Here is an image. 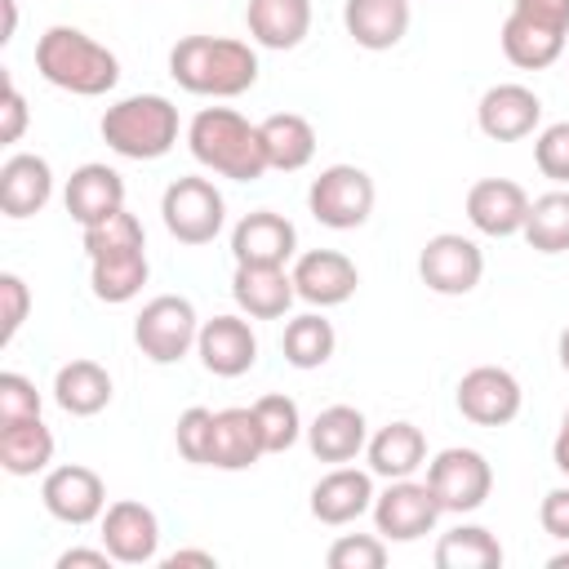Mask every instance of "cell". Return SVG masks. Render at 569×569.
I'll return each mask as SVG.
<instances>
[{"label":"cell","mask_w":569,"mask_h":569,"mask_svg":"<svg viewBox=\"0 0 569 569\" xmlns=\"http://www.w3.org/2000/svg\"><path fill=\"white\" fill-rule=\"evenodd\" d=\"M169 76L200 98H240L258 84V53L231 36H182L169 49Z\"/></svg>","instance_id":"6da1fadb"},{"label":"cell","mask_w":569,"mask_h":569,"mask_svg":"<svg viewBox=\"0 0 569 569\" xmlns=\"http://www.w3.org/2000/svg\"><path fill=\"white\" fill-rule=\"evenodd\" d=\"M187 147H191L196 164H204L209 173L231 178V182H258L271 169L262 129L249 124L231 107H200L187 124Z\"/></svg>","instance_id":"7a4b0ae2"},{"label":"cell","mask_w":569,"mask_h":569,"mask_svg":"<svg viewBox=\"0 0 569 569\" xmlns=\"http://www.w3.org/2000/svg\"><path fill=\"white\" fill-rule=\"evenodd\" d=\"M36 71L62 89V93H76V98H102L116 89L120 80V58L98 44L89 31L80 27H49L40 40H36Z\"/></svg>","instance_id":"3957f363"},{"label":"cell","mask_w":569,"mask_h":569,"mask_svg":"<svg viewBox=\"0 0 569 569\" xmlns=\"http://www.w3.org/2000/svg\"><path fill=\"white\" fill-rule=\"evenodd\" d=\"M102 142L124 160H160L178 142V107L164 93H133L102 111Z\"/></svg>","instance_id":"277c9868"},{"label":"cell","mask_w":569,"mask_h":569,"mask_svg":"<svg viewBox=\"0 0 569 569\" xmlns=\"http://www.w3.org/2000/svg\"><path fill=\"white\" fill-rule=\"evenodd\" d=\"M160 218H164V231L178 244H209L227 222V200L209 178L187 173V178H173L164 187Z\"/></svg>","instance_id":"5b68a950"},{"label":"cell","mask_w":569,"mask_h":569,"mask_svg":"<svg viewBox=\"0 0 569 569\" xmlns=\"http://www.w3.org/2000/svg\"><path fill=\"white\" fill-rule=\"evenodd\" d=\"M196 338H200V316L182 293H160L142 302L133 320V342L151 365H178L196 347Z\"/></svg>","instance_id":"8992f818"},{"label":"cell","mask_w":569,"mask_h":569,"mask_svg":"<svg viewBox=\"0 0 569 569\" xmlns=\"http://www.w3.org/2000/svg\"><path fill=\"white\" fill-rule=\"evenodd\" d=\"M373 200H378L373 178L360 164H329V169H320V178H311V191H307L311 218L333 231L365 227L373 213Z\"/></svg>","instance_id":"52a82bcc"},{"label":"cell","mask_w":569,"mask_h":569,"mask_svg":"<svg viewBox=\"0 0 569 569\" xmlns=\"http://www.w3.org/2000/svg\"><path fill=\"white\" fill-rule=\"evenodd\" d=\"M427 485L440 502V511H453V516H467V511H480L489 489H493V467L480 449H467V445H453V449H440L431 462H427Z\"/></svg>","instance_id":"ba28073f"},{"label":"cell","mask_w":569,"mask_h":569,"mask_svg":"<svg viewBox=\"0 0 569 569\" xmlns=\"http://www.w3.org/2000/svg\"><path fill=\"white\" fill-rule=\"evenodd\" d=\"M418 276L431 293L440 298H462L480 284L485 276V253L471 236H458V231H440L422 244L418 253Z\"/></svg>","instance_id":"9c48e42d"},{"label":"cell","mask_w":569,"mask_h":569,"mask_svg":"<svg viewBox=\"0 0 569 569\" xmlns=\"http://www.w3.org/2000/svg\"><path fill=\"white\" fill-rule=\"evenodd\" d=\"M440 502L431 493L427 480H387V489L373 498V529L387 538V542H418L422 533L436 529L440 520Z\"/></svg>","instance_id":"30bf717a"},{"label":"cell","mask_w":569,"mask_h":569,"mask_svg":"<svg viewBox=\"0 0 569 569\" xmlns=\"http://www.w3.org/2000/svg\"><path fill=\"white\" fill-rule=\"evenodd\" d=\"M453 400H458V413L467 422H476V427H507V422H516V413L525 405V391H520L511 369L476 365V369H467L458 378Z\"/></svg>","instance_id":"8fae6325"},{"label":"cell","mask_w":569,"mask_h":569,"mask_svg":"<svg viewBox=\"0 0 569 569\" xmlns=\"http://www.w3.org/2000/svg\"><path fill=\"white\" fill-rule=\"evenodd\" d=\"M40 502L53 520L62 525H93L102 520L107 511V485L93 467L84 462H62L53 471H44V485H40Z\"/></svg>","instance_id":"7c38bea8"},{"label":"cell","mask_w":569,"mask_h":569,"mask_svg":"<svg viewBox=\"0 0 569 569\" xmlns=\"http://www.w3.org/2000/svg\"><path fill=\"white\" fill-rule=\"evenodd\" d=\"M102 547L116 556V565H147L160 556V516L138 502L120 498L102 511Z\"/></svg>","instance_id":"4fadbf2b"},{"label":"cell","mask_w":569,"mask_h":569,"mask_svg":"<svg viewBox=\"0 0 569 569\" xmlns=\"http://www.w3.org/2000/svg\"><path fill=\"white\" fill-rule=\"evenodd\" d=\"M231 258L244 267H284L298 258V227L276 209H253L231 227Z\"/></svg>","instance_id":"5bb4252c"},{"label":"cell","mask_w":569,"mask_h":569,"mask_svg":"<svg viewBox=\"0 0 569 569\" xmlns=\"http://www.w3.org/2000/svg\"><path fill=\"white\" fill-rule=\"evenodd\" d=\"M196 356L213 378H240L258 365V333L253 325L240 316H213L200 320V338H196Z\"/></svg>","instance_id":"9a60e30c"},{"label":"cell","mask_w":569,"mask_h":569,"mask_svg":"<svg viewBox=\"0 0 569 569\" xmlns=\"http://www.w3.org/2000/svg\"><path fill=\"white\" fill-rule=\"evenodd\" d=\"M538 120H542V98L529 84L502 80V84H493V89L480 93L476 124L493 142H520V138H529L538 129Z\"/></svg>","instance_id":"2e32d148"},{"label":"cell","mask_w":569,"mask_h":569,"mask_svg":"<svg viewBox=\"0 0 569 569\" xmlns=\"http://www.w3.org/2000/svg\"><path fill=\"white\" fill-rule=\"evenodd\" d=\"M360 284V271L338 249H307L293 258V289L311 307H342Z\"/></svg>","instance_id":"e0dca14e"},{"label":"cell","mask_w":569,"mask_h":569,"mask_svg":"<svg viewBox=\"0 0 569 569\" xmlns=\"http://www.w3.org/2000/svg\"><path fill=\"white\" fill-rule=\"evenodd\" d=\"M467 218L480 236H493V240L520 236L529 218V196L511 178H480L467 191Z\"/></svg>","instance_id":"ac0fdd59"},{"label":"cell","mask_w":569,"mask_h":569,"mask_svg":"<svg viewBox=\"0 0 569 569\" xmlns=\"http://www.w3.org/2000/svg\"><path fill=\"white\" fill-rule=\"evenodd\" d=\"M373 471L360 467H333L329 476H320L311 485V516L320 525H351L365 511H373Z\"/></svg>","instance_id":"d6986e66"},{"label":"cell","mask_w":569,"mask_h":569,"mask_svg":"<svg viewBox=\"0 0 569 569\" xmlns=\"http://www.w3.org/2000/svg\"><path fill=\"white\" fill-rule=\"evenodd\" d=\"M409 18H413V0H342L347 36L369 53L396 49L409 36Z\"/></svg>","instance_id":"ffe728a7"},{"label":"cell","mask_w":569,"mask_h":569,"mask_svg":"<svg viewBox=\"0 0 569 569\" xmlns=\"http://www.w3.org/2000/svg\"><path fill=\"white\" fill-rule=\"evenodd\" d=\"M53 196V169L36 151H13L0 164V213L4 218H31Z\"/></svg>","instance_id":"44dd1931"},{"label":"cell","mask_w":569,"mask_h":569,"mask_svg":"<svg viewBox=\"0 0 569 569\" xmlns=\"http://www.w3.org/2000/svg\"><path fill=\"white\" fill-rule=\"evenodd\" d=\"M62 204H67V213H71L80 227H93V222H102V218H111V213L124 209V178H120L111 164L89 160V164H80V169L67 178Z\"/></svg>","instance_id":"7402d4cb"},{"label":"cell","mask_w":569,"mask_h":569,"mask_svg":"<svg viewBox=\"0 0 569 569\" xmlns=\"http://www.w3.org/2000/svg\"><path fill=\"white\" fill-rule=\"evenodd\" d=\"M231 298L236 307L249 316V320H280L298 289H293V271L284 267H244L236 262V276H231Z\"/></svg>","instance_id":"603a6c76"},{"label":"cell","mask_w":569,"mask_h":569,"mask_svg":"<svg viewBox=\"0 0 569 569\" xmlns=\"http://www.w3.org/2000/svg\"><path fill=\"white\" fill-rule=\"evenodd\" d=\"M365 445H369V422H365V413L356 405H329L307 427V449L320 462H333V467L351 462Z\"/></svg>","instance_id":"cb8c5ba5"},{"label":"cell","mask_w":569,"mask_h":569,"mask_svg":"<svg viewBox=\"0 0 569 569\" xmlns=\"http://www.w3.org/2000/svg\"><path fill=\"white\" fill-rule=\"evenodd\" d=\"M267 453L262 427L249 409H218L213 413V445H209V467L218 471H244Z\"/></svg>","instance_id":"d4e9b609"},{"label":"cell","mask_w":569,"mask_h":569,"mask_svg":"<svg viewBox=\"0 0 569 569\" xmlns=\"http://www.w3.org/2000/svg\"><path fill=\"white\" fill-rule=\"evenodd\" d=\"M244 27L262 49H298L311 31V0H249Z\"/></svg>","instance_id":"484cf974"},{"label":"cell","mask_w":569,"mask_h":569,"mask_svg":"<svg viewBox=\"0 0 569 569\" xmlns=\"http://www.w3.org/2000/svg\"><path fill=\"white\" fill-rule=\"evenodd\" d=\"M365 453H369V471H373V476H382V480H405V476H413V471L427 462V436H422L413 422L400 418V422L378 427V431L369 436Z\"/></svg>","instance_id":"4316f807"},{"label":"cell","mask_w":569,"mask_h":569,"mask_svg":"<svg viewBox=\"0 0 569 569\" xmlns=\"http://www.w3.org/2000/svg\"><path fill=\"white\" fill-rule=\"evenodd\" d=\"M53 400L71 418H93L111 405V373L98 360H67L53 373Z\"/></svg>","instance_id":"83f0119b"},{"label":"cell","mask_w":569,"mask_h":569,"mask_svg":"<svg viewBox=\"0 0 569 569\" xmlns=\"http://www.w3.org/2000/svg\"><path fill=\"white\" fill-rule=\"evenodd\" d=\"M151 276V262H147V244L142 249H116V253H102V258H89V284H93V298L98 302H133L142 293Z\"/></svg>","instance_id":"f1b7e54d"},{"label":"cell","mask_w":569,"mask_h":569,"mask_svg":"<svg viewBox=\"0 0 569 569\" xmlns=\"http://www.w3.org/2000/svg\"><path fill=\"white\" fill-rule=\"evenodd\" d=\"M498 40H502L507 62L520 67V71H542V67H551V62L565 53V44H569L565 31H551V27L529 22V18H520V13H507Z\"/></svg>","instance_id":"f546056e"},{"label":"cell","mask_w":569,"mask_h":569,"mask_svg":"<svg viewBox=\"0 0 569 569\" xmlns=\"http://www.w3.org/2000/svg\"><path fill=\"white\" fill-rule=\"evenodd\" d=\"M258 129H262V147H267V164H271V169L298 173V169L311 164V156H316V129H311L307 116H298V111H276V116H267Z\"/></svg>","instance_id":"4dcf8cb0"},{"label":"cell","mask_w":569,"mask_h":569,"mask_svg":"<svg viewBox=\"0 0 569 569\" xmlns=\"http://www.w3.org/2000/svg\"><path fill=\"white\" fill-rule=\"evenodd\" d=\"M49 462H53V431L40 418L0 427V467L9 476H36L49 471Z\"/></svg>","instance_id":"1f68e13d"},{"label":"cell","mask_w":569,"mask_h":569,"mask_svg":"<svg viewBox=\"0 0 569 569\" xmlns=\"http://www.w3.org/2000/svg\"><path fill=\"white\" fill-rule=\"evenodd\" d=\"M436 565L440 569H498L502 565V542L485 525H458V529L440 533Z\"/></svg>","instance_id":"d6a6232c"},{"label":"cell","mask_w":569,"mask_h":569,"mask_svg":"<svg viewBox=\"0 0 569 569\" xmlns=\"http://www.w3.org/2000/svg\"><path fill=\"white\" fill-rule=\"evenodd\" d=\"M520 236L529 240L533 253H565L569 249V187H556L529 200V218Z\"/></svg>","instance_id":"836d02e7"},{"label":"cell","mask_w":569,"mask_h":569,"mask_svg":"<svg viewBox=\"0 0 569 569\" xmlns=\"http://www.w3.org/2000/svg\"><path fill=\"white\" fill-rule=\"evenodd\" d=\"M333 347H338V333H333V325L320 311L293 316L284 325V338H280V351H284V360L293 369H320V365H329Z\"/></svg>","instance_id":"e575fe53"},{"label":"cell","mask_w":569,"mask_h":569,"mask_svg":"<svg viewBox=\"0 0 569 569\" xmlns=\"http://www.w3.org/2000/svg\"><path fill=\"white\" fill-rule=\"evenodd\" d=\"M253 418H258V427H262L267 453H284V449H293L298 436H302V413H298V405H293L289 396H280V391L262 396V400L253 405Z\"/></svg>","instance_id":"d590c367"},{"label":"cell","mask_w":569,"mask_h":569,"mask_svg":"<svg viewBox=\"0 0 569 569\" xmlns=\"http://www.w3.org/2000/svg\"><path fill=\"white\" fill-rule=\"evenodd\" d=\"M80 231H84V253L89 258H102V253H116V249H142L147 244V231H142V222L129 209H120V213H111V218H102L93 227H80Z\"/></svg>","instance_id":"8d00e7d4"},{"label":"cell","mask_w":569,"mask_h":569,"mask_svg":"<svg viewBox=\"0 0 569 569\" xmlns=\"http://www.w3.org/2000/svg\"><path fill=\"white\" fill-rule=\"evenodd\" d=\"M173 445L187 462L196 467H209V445H213V409L204 405H191L178 413V427H173Z\"/></svg>","instance_id":"74e56055"},{"label":"cell","mask_w":569,"mask_h":569,"mask_svg":"<svg viewBox=\"0 0 569 569\" xmlns=\"http://www.w3.org/2000/svg\"><path fill=\"white\" fill-rule=\"evenodd\" d=\"M325 560H329V569H382L387 538L382 533H342Z\"/></svg>","instance_id":"f35d334b"},{"label":"cell","mask_w":569,"mask_h":569,"mask_svg":"<svg viewBox=\"0 0 569 569\" xmlns=\"http://www.w3.org/2000/svg\"><path fill=\"white\" fill-rule=\"evenodd\" d=\"M533 164L542 169V178H551L556 187H569V120L547 124L533 142Z\"/></svg>","instance_id":"ab89813d"},{"label":"cell","mask_w":569,"mask_h":569,"mask_svg":"<svg viewBox=\"0 0 569 569\" xmlns=\"http://www.w3.org/2000/svg\"><path fill=\"white\" fill-rule=\"evenodd\" d=\"M27 418H40V391H36L31 378L4 369V373H0V427L27 422Z\"/></svg>","instance_id":"60d3db41"},{"label":"cell","mask_w":569,"mask_h":569,"mask_svg":"<svg viewBox=\"0 0 569 569\" xmlns=\"http://www.w3.org/2000/svg\"><path fill=\"white\" fill-rule=\"evenodd\" d=\"M0 307H4V329H0V342H13L27 311H31V289L18 271H0Z\"/></svg>","instance_id":"b9f144b4"},{"label":"cell","mask_w":569,"mask_h":569,"mask_svg":"<svg viewBox=\"0 0 569 569\" xmlns=\"http://www.w3.org/2000/svg\"><path fill=\"white\" fill-rule=\"evenodd\" d=\"M27 133V98L13 84V76H4V93H0V142H18Z\"/></svg>","instance_id":"7bdbcfd3"},{"label":"cell","mask_w":569,"mask_h":569,"mask_svg":"<svg viewBox=\"0 0 569 569\" xmlns=\"http://www.w3.org/2000/svg\"><path fill=\"white\" fill-rule=\"evenodd\" d=\"M538 525H542V533L569 542V485L542 493V502H538Z\"/></svg>","instance_id":"ee69618b"},{"label":"cell","mask_w":569,"mask_h":569,"mask_svg":"<svg viewBox=\"0 0 569 569\" xmlns=\"http://www.w3.org/2000/svg\"><path fill=\"white\" fill-rule=\"evenodd\" d=\"M511 13L569 36V0H511Z\"/></svg>","instance_id":"f6af8a7d"},{"label":"cell","mask_w":569,"mask_h":569,"mask_svg":"<svg viewBox=\"0 0 569 569\" xmlns=\"http://www.w3.org/2000/svg\"><path fill=\"white\" fill-rule=\"evenodd\" d=\"M116 556L107 547H71L58 556V569H107Z\"/></svg>","instance_id":"bcb514c9"},{"label":"cell","mask_w":569,"mask_h":569,"mask_svg":"<svg viewBox=\"0 0 569 569\" xmlns=\"http://www.w3.org/2000/svg\"><path fill=\"white\" fill-rule=\"evenodd\" d=\"M164 565H169V569H182V565H204V569H213L218 560H213V551H173V556H164Z\"/></svg>","instance_id":"7dc6e473"},{"label":"cell","mask_w":569,"mask_h":569,"mask_svg":"<svg viewBox=\"0 0 569 569\" xmlns=\"http://www.w3.org/2000/svg\"><path fill=\"white\" fill-rule=\"evenodd\" d=\"M551 458H556V467L569 476V422H560V431H556V445H551Z\"/></svg>","instance_id":"c3c4849f"},{"label":"cell","mask_w":569,"mask_h":569,"mask_svg":"<svg viewBox=\"0 0 569 569\" xmlns=\"http://www.w3.org/2000/svg\"><path fill=\"white\" fill-rule=\"evenodd\" d=\"M0 9H4V31H0V44H9V40H13V31H18V4H13V0H0Z\"/></svg>","instance_id":"681fc988"},{"label":"cell","mask_w":569,"mask_h":569,"mask_svg":"<svg viewBox=\"0 0 569 569\" xmlns=\"http://www.w3.org/2000/svg\"><path fill=\"white\" fill-rule=\"evenodd\" d=\"M556 356H560V369L569 373V325L560 329V342H556Z\"/></svg>","instance_id":"f907efd6"},{"label":"cell","mask_w":569,"mask_h":569,"mask_svg":"<svg viewBox=\"0 0 569 569\" xmlns=\"http://www.w3.org/2000/svg\"><path fill=\"white\" fill-rule=\"evenodd\" d=\"M547 565H551V569H569V551H560V556H551Z\"/></svg>","instance_id":"816d5d0a"},{"label":"cell","mask_w":569,"mask_h":569,"mask_svg":"<svg viewBox=\"0 0 569 569\" xmlns=\"http://www.w3.org/2000/svg\"><path fill=\"white\" fill-rule=\"evenodd\" d=\"M565 422H569V409H565Z\"/></svg>","instance_id":"f5cc1de1"}]
</instances>
